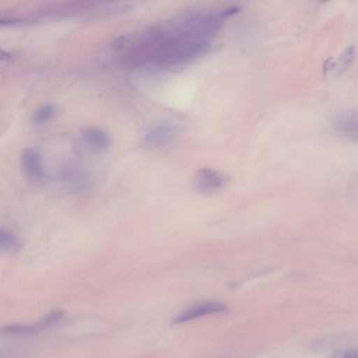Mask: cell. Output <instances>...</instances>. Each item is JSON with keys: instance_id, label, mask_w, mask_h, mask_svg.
<instances>
[{"instance_id": "1", "label": "cell", "mask_w": 358, "mask_h": 358, "mask_svg": "<svg viewBox=\"0 0 358 358\" xmlns=\"http://www.w3.org/2000/svg\"><path fill=\"white\" fill-rule=\"evenodd\" d=\"M238 8L184 10L114 43L121 66L129 70H150L183 66L202 57Z\"/></svg>"}, {"instance_id": "2", "label": "cell", "mask_w": 358, "mask_h": 358, "mask_svg": "<svg viewBox=\"0 0 358 358\" xmlns=\"http://www.w3.org/2000/svg\"><path fill=\"white\" fill-rule=\"evenodd\" d=\"M194 186L203 194H215L223 189L228 183V177L222 171L202 169L194 176Z\"/></svg>"}, {"instance_id": "3", "label": "cell", "mask_w": 358, "mask_h": 358, "mask_svg": "<svg viewBox=\"0 0 358 358\" xmlns=\"http://www.w3.org/2000/svg\"><path fill=\"white\" fill-rule=\"evenodd\" d=\"M64 313L62 310H53L49 314L45 316L43 320L34 324H8L3 327L1 330L5 333H12V334H29V333L39 332V331L45 330L49 328L52 324H56L64 317Z\"/></svg>"}, {"instance_id": "4", "label": "cell", "mask_w": 358, "mask_h": 358, "mask_svg": "<svg viewBox=\"0 0 358 358\" xmlns=\"http://www.w3.org/2000/svg\"><path fill=\"white\" fill-rule=\"evenodd\" d=\"M22 167L24 176L30 181L41 182L45 179L43 158L34 148H24L22 154Z\"/></svg>"}, {"instance_id": "5", "label": "cell", "mask_w": 358, "mask_h": 358, "mask_svg": "<svg viewBox=\"0 0 358 358\" xmlns=\"http://www.w3.org/2000/svg\"><path fill=\"white\" fill-rule=\"evenodd\" d=\"M227 307L224 303L219 301H207V303H200V305L194 306L188 309L187 311L179 314L173 320L175 324H184V322H192L198 318L204 317L206 315H213V314H219L226 312Z\"/></svg>"}, {"instance_id": "6", "label": "cell", "mask_w": 358, "mask_h": 358, "mask_svg": "<svg viewBox=\"0 0 358 358\" xmlns=\"http://www.w3.org/2000/svg\"><path fill=\"white\" fill-rule=\"evenodd\" d=\"M176 135V127L171 123L161 122L152 127L144 137L145 145L158 148L164 145L173 139Z\"/></svg>"}, {"instance_id": "7", "label": "cell", "mask_w": 358, "mask_h": 358, "mask_svg": "<svg viewBox=\"0 0 358 358\" xmlns=\"http://www.w3.org/2000/svg\"><path fill=\"white\" fill-rule=\"evenodd\" d=\"M83 138L85 143L96 152H106L110 146V136L100 127H91L83 129Z\"/></svg>"}, {"instance_id": "8", "label": "cell", "mask_w": 358, "mask_h": 358, "mask_svg": "<svg viewBox=\"0 0 358 358\" xmlns=\"http://www.w3.org/2000/svg\"><path fill=\"white\" fill-rule=\"evenodd\" d=\"M56 115H57V108L54 104H43L34 110L31 121L36 127H43L54 120Z\"/></svg>"}, {"instance_id": "9", "label": "cell", "mask_w": 358, "mask_h": 358, "mask_svg": "<svg viewBox=\"0 0 358 358\" xmlns=\"http://www.w3.org/2000/svg\"><path fill=\"white\" fill-rule=\"evenodd\" d=\"M22 243L14 232L0 228V251L15 253L22 249Z\"/></svg>"}, {"instance_id": "10", "label": "cell", "mask_w": 358, "mask_h": 358, "mask_svg": "<svg viewBox=\"0 0 358 358\" xmlns=\"http://www.w3.org/2000/svg\"><path fill=\"white\" fill-rule=\"evenodd\" d=\"M356 125H357L356 115L351 113L341 115L336 121V129H338L339 133L349 138L353 136L354 139L356 138Z\"/></svg>"}, {"instance_id": "11", "label": "cell", "mask_w": 358, "mask_h": 358, "mask_svg": "<svg viewBox=\"0 0 358 358\" xmlns=\"http://www.w3.org/2000/svg\"><path fill=\"white\" fill-rule=\"evenodd\" d=\"M26 22L27 20L22 17H0V27L16 26Z\"/></svg>"}, {"instance_id": "12", "label": "cell", "mask_w": 358, "mask_h": 358, "mask_svg": "<svg viewBox=\"0 0 358 358\" xmlns=\"http://www.w3.org/2000/svg\"><path fill=\"white\" fill-rule=\"evenodd\" d=\"M13 60V55L5 50L0 49V62H9Z\"/></svg>"}]
</instances>
